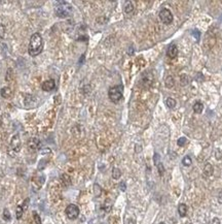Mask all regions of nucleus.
<instances>
[{
    "label": "nucleus",
    "instance_id": "1",
    "mask_svg": "<svg viewBox=\"0 0 222 224\" xmlns=\"http://www.w3.org/2000/svg\"><path fill=\"white\" fill-rule=\"evenodd\" d=\"M43 50V38H42L41 34L36 32L34 34H32L31 38H30L29 47H28V53L30 56L35 57L39 55Z\"/></svg>",
    "mask_w": 222,
    "mask_h": 224
},
{
    "label": "nucleus",
    "instance_id": "2",
    "mask_svg": "<svg viewBox=\"0 0 222 224\" xmlns=\"http://www.w3.org/2000/svg\"><path fill=\"white\" fill-rule=\"evenodd\" d=\"M56 15L58 16L59 18H68L72 15V12H73V7L72 5H70L69 3L65 2V1H61L60 2V5H57L56 6Z\"/></svg>",
    "mask_w": 222,
    "mask_h": 224
},
{
    "label": "nucleus",
    "instance_id": "3",
    "mask_svg": "<svg viewBox=\"0 0 222 224\" xmlns=\"http://www.w3.org/2000/svg\"><path fill=\"white\" fill-rule=\"evenodd\" d=\"M122 93H123V87L121 85H118V86H114L111 87L108 91V96H109V99L112 102L116 103L120 99L122 98Z\"/></svg>",
    "mask_w": 222,
    "mask_h": 224
},
{
    "label": "nucleus",
    "instance_id": "4",
    "mask_svg": "<svg viewBox=\"0 0 222 224\" xmlns=\"http://www.w3.org/2000/svg\"><path fill=\"white\" fill-rule=\"evenodd\" d=\"M65 214H66V216L70 220H75L79 216V208L76 204H69V206H67L66 210H65Z\"/></svg>",
    "mask_w": 222,
    "mask_h": 224
},
{
    "label": "nucleus",
    "instance_id": "5",
    "mask_svg": "<svg viewBox=\"0 0 222 224\" xmlns=\"http://www.w3.org/2000/svg\"><path fill=\"white\" fill-rule=\"evenodd\" d=\"M159 19L164 24H171L174 20V17H173V14L171 12V10H168V8H164V10H161L159 12Z\"/></svg>",
    "mask_w": 222,
    "mask_h": 224
},
{
    "label": "nucleus",
    "instance_id": "6",
    "mask_svg": "<svg viewBox=\"0 0 222 224\" xmlns=\"http://www.w3.org/2000/svg\"><path fill=\"white\" fill-rule=\"evenodd\" d=\"M10 149L15 153H18L21 150V140L19 134H15L10 140Z\"/></svg>",
    "mask_w": 222,
    "mask_h": 224
},
{
    "label": "nucleus",
    "instance_id": "7",
    "mask_svg": "<svg viewBox=\"0 0 222 224\" xmlns=\"http://www.w3.org/2000/svg\"><path fill=\"white\" fill-rule=\"evenodd\" d=\"M40 145H41V143H40V140H39L37 138H30V140H28V144H27L28 149H29L30 151L38 150V149L40 148Z\"/></svg>",
    "mask_w": 222,
    "mask_h": 224
},
{
    "label": "nucleus",
    "instance_id": "8",
    "mask_svg": "<svg viewBox=\"0 0 222 224\" xmlns=\"http://www.w3.org/2000/svg\"><path fill=\"white\" fill-rule=\"evenodd\" d=\"M41 88L43 91L45 92H51L53 91L55 88H56V82H55V80H47V81L43 82L41 85Z\"/></svg>",
    "mask_w": 222,
    "mask_h": 224
},
{
    "label": "nucleus",
    "instance_id": "9",
    "mask_svg": "<svg viewBox=\"0 0 222 224\" xmlns=\"http://www.w3.org/2000/svg\"><path fill=\"white\" fill-rule=\"evenodd\" d=\"M167 55L170 59H175L177 55H178V49L176 47L175 44H171V46H169L168 48V51H167Z\"/></svg>",
    "mask_w": 222,
    "mask_h": 224
},
{
    "label": "nucleus",
    "instance_id": "10",
    "mask_svg": "<svg viewBox=\"0 0 222 224\" xmlns=\"http://www.w3.org/2000/svg\"><path fill=\"white\" fill-rule=\"evenodd\" d=\"M0 94L3 98H10L12 95V90L10 87H3L0 90Z\"/></svg>",
    "mask_w": 222,
    "mask_h": 224
},
{
    "label": "nucleus",
    "instance_id": "11",
    "mask_svg": "<svg viewBox=\"0 0 222 224\" xmlns=\"http://www.w3.org/2000/svg\"><path fill=\"white\" fill-rule=\"evenodd\" d=\"M214 172V167L211 163H206V165L204 166V175L206 177H211Z\"/></svg>",
    "mask_w": 222,
    "mask_h": 224
},
{
    "label": "nucleus",
    "instance_id": "12",
    "mask_svg": "<svg viewBox=\"0 0 222 224\" xmlns=\"http://www.w3.org/2000/svg\"><path fill=\"white\" fill-rule=\"evenodd\" d=\"M165 85L168 89H172L175 85V81H174V78L172 76H168L165 80Z\"/></svg>",
    "mask_w": 222,
    "mask_h": 224
},
{
    "label": "nucleus",
    "instance_id": "13",
    "mask_svg": "<svg viewBox=\"0 0 222 224\" xmlns=\"http://www.w3.org/2000/svg\"><path fill=\"white\" fill-rule=\"evenodd\" d=\"M204 111V104L200 101H196L193 104V112L196 114H202V112Z\"/></svg>",
    "mask_w": 222,
    "mask_h": 224
},
{
    "label": "nucleus",
    "instance_id": "14",
    "mask_svg": "<svg viewBox=\"0 0 222 224\" xmlns=\"http://www.w3.org/2000/svg\"><path fill=\"white\" fill-rule=\"evenodd\" d=\"M178 213L181 217H185L187 214V206L185 204H180L178 207Z\"/></svg>",
    "mask_w": 222,
    "mask_h": 224
},
{
    "label": "nucleus",
    "instance_id": "15",
    "mask_svg": "<svg viewBox=\"0 0 222 224\" xmlns=\"http://www.w3.org/2000/svg\"><path fill=\"white\" fill-rule=\"evenodd\" d=\"M134 3L132 1H128L125 5V12L126 14H132L134 12Z\"/></svg>",
    "mask_w": 222,
    "mask_h": 224
},
{
    "label": "nucleus",
    "instance_id": "16",
    "mask_svg": "<svg viewBox=\"0 0 222 224\" xmlns=\"http://www.w3.org/2000/svg\"><path fill=\"white\" fill-rule=\"evenodd\" d=\"M180 84L181 86H187L189 84V76L187 74H183L180 76Z\"/></svg>",
    "mask_w": 222,
    "mask_h": 224
},
{
    "label": "nucleus",
    "instance_id": "17",
    "mask_svg": "<svg viewBox=\"0 0 222 224\" xmlns=\"http://www.w3.org/2000/svg\"><path fill=\"white\" fill-rule=\"evenodd\" d=\"M121 177V172H120L119 168L117 167H114L112 170V178L114 180H118L119 178Z\"/></svg>",
    "mask_w": 222,
    "mask_h": 224
},
{
    "label": "nucleus",
    "instance_id": "18",
    "mask_svg": "<svg viewBox=\"0 0 222 224\" xmlns=\"http://www.w3.org/2000/svg\"><path fill=\"white\" fill-rule=\"evenodd\" d=\"M166 104L169 108H174L176 106V100L174 98L169 97V98H167V100H166Z\"/></svg>",
    "mask_w": 222,
    "mask_h": 224
},
{
    "label": "nucleus",
    "instance_id": "19",
    "mask_svg": "<svg viewBox=\"0 0 222 224\" xmlns=\"http://www.w3.org/2000/svg\"><path fill=\"white\" fill-rule=\"evenodd\" d=\"M23 214H24V210H23V207H22V204H20V206H18L17 207V211H16V216H17V219H21L23 216Z\"/></svg>",
    "mask_w": 222,
    "mask_h": 224
},
{
    "label": "nucleus",
    "instance_id": "20",
    "mask_svg": "<svg viewBox=\"0 0 222 224\" xmlns=\"http://www.w3.org/2000/svg\"><path fill=\"white\" fill-rule=\"evenodd\" d=\"M191 163H192V160H191L190 156H185V157L183 158V160H182V164H183L184 166H190Z\"/></svg>",
    "mask_w": 222,
    "mask_h": 224
},
{
    "label": "nucleus",
    "instance_id": "21",
    "mask_svg": "<svg viewBox=\"0 0 222 224\" xmlns=\"http://www.w3.org/2000/svg\"><path fill=\"white\" fill-rule=\"evenodd\" d=\"M94 193H95V195L97 197H99L101 195V193H102V189H101V187L99 186L98 184H95L94 185Z\"/></svg>",
    "mask_w": 222,
    "mask_h": 224
},
{
    "label": "nucleus",
    "instance_id": "22",
    "mask_svg": "<svg viewBox=\"0 0 222 224\" xmlns=\"http://www.w3.org/2000/svg\"><path fill=\"white\" fill-rule=\"evenodd\" d=\"M3 219L5 221H9L11 219V216H10V213L8 211V209H4L3 210Z\"/></svg>",
    "mask_w": 222,
    "mask_h": 224
},
{
    "label": "nucleus",
    "instance_id": "23",
    "mask_svg": "<svg viewBox=\"0 0 222 224\" xmlns=\"http://www.w3.org/2000/svg\"><path fill=\"white\" fill-rule=\"evenodd\" d=\"M157 166V170H159V176H164V174H165V167H164V164L161 162H159V164L156 165Z\"/></svg>",
    "mask_w": 222,
    "mask_h": 224
},
{
    "label": "nucleus",
    "instance_id": "24",
    "mask_svg": "<svg viewBox=\"0 0 222 224\" xmlns=\"http://www.w3.org/2000/svg\"><path fill=\"white\" fill-rule=\"evenodd\" d=\"M186 143H187V138H184V136H182V138H180L178 140H177V145H178L179 147H182V146H184Z\"/></svg>",
    "mask_w": 222,
    "mask_h": 224
},
{
    "label": "nucleus",
    "instance_id": "25",
    "mask_svg": "<svg viewBox=\"0 0 222 224\" xmlns=\"http://www.w3.org/2000/svg\"><path fill=\"white\" fill-rule=\"evenodd\" d=\"M33 218H34V221L36 224H41V219H40V217H39V215L37 214L36 212H33Z\"/></svg>",
    "mask_w": 222,
    "mask_h": 224
},
{
    "label": "nucleus",
    "instance_id": "26",
    "mask_svg": "<svg viewBox=\"0 0 222 224\" xmlns=\"http://www.w3.org/2000/svg\"><path fill=\"white\" fill-rule=\"evenodd\" d=\"M29 202H30V199H29V198H26V199L24 200V202H23L22 207H23V210H24V212H25V211H26V210L28 209V206H29Z\"/></svg>",
    "mask_w": 222,
    "mask_h": 224
},
{
    "label": "nucleus",
    "instance_id": "27",
    "mask_svg": "<svg viewBox=\"0 0 222 224\" xmlns=\"http://www.w3.org/2000/svg\"><path fill=\"white\" fill-rule=\"evenodd\" d=\"M4 34H5V27L2 24H0V38L1 39L4 37Z\"/></svg>",
    "mask_w": 222,
    "mask_h": 224
},
{
    "label": "nucleus",
    "instance_id": "28",
    "mask_svg": "<svg viewBox=\"0 0 222 224\" xmlns=\"http://www.w3.org/2000/svg\"><path fill=\"white\" fill-rule=\"evenodd\" d=\"M192 34H193V36L195 37V39H196V40H198V39H200V32L198 31V29H194V30H193V31H192Z\"/></svg>",
    "mask_w": 222,
    "mask_h": 224
},
{
    "label": "nucleus",
    "instance_id": "29",
    "mask_svg": "<svg viewBox=\"0 0 222 224\" xmlns=\"http://www.w3.org/2000/svg\"><path fill=\"white\" fill-rule=\"evenodd\" d=\"M159 159H161V157H159V155L157 154V153H154V157H153V160H154V164L157 165L161 161H159Z\"/></svg>",
    "mask_w": 222,
    "mask_h": 224
},
{
    "label": "nucleus",
    "instance_id": "30",
    "mask_svg": "<svg viewBox=\"0 0 222 224\" xmlns=\"http://www.w3.org/2000/svg\"><path fill=\"white\" fill-rule=\"evenodd\" d=\"M119 188L121 191H126V189H127V186H126V183L125 182H121L119 184Z\"/></svg>",
    "mask_w": 222,
    "mask_h": 224
},
{
    "label": "nucleus",
    "instance_id": "31",
    "mask_svg": "<svg viewBox=\"0 0 222 224\" xmlns=\"http://www.w3.org/2000/svg\"><path fill=\"white\" fill-rule=\"evenodd\" d=\"M211 224H221V223H220V220L218 218H214L212 220V222H211Z\"/></svg>",
    "mask_w": 222,
    "mask_h": 224
},
{
    "label": "nucleus",
    "instance_id": "32",
    "mask_svg": "<svg viewBox=\"0 0 222 224\" xmlns=\"http://www.w3.org/2000/svg\"><path fill=\"white\" fill-rule=\"evenodd\" d=\"M218 202L222 204V191H220L219 194H218Z\"/></svg>",
    "mask_w": 222,
    "mask_h": 224
},
{
    "label": "nucleus",
    "instance_id": "33",
    "mask_svg": "<svg viewBox=\"0 0 222 224\" xmlns=\"http://www.w3.org/2000/svg\"><path fill=\"white\" fill-rule=\"evenodd\" d=\"M159 224H166V223H165V222H161Z\"/></svg>",
    "mask_w": 222,
    "mask_h": 224
}]
</instances>
